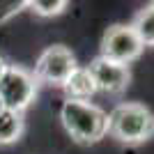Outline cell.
Masks as SVG:
<instances>
[{
    "mask_svg": "<svg viewBox=\"0 0 154 154\" xmlns=\"http://www.w3.org/2000/svg\"><path fill=\"white\" fill-rule=\"evenodd\" d=\"M26 7H28L26 0H0V23L9 21L12 16H16Z\"/></svg>",
    "mask_w": 154,
    "mask_h": 154,
    "instance_id": "obj_11",
    "label": "cell"
},
{
    "mask_svg": "<svg viewBox=\"0 0 154 154\" xmlns=\"http://www.w3.org/2000/svg\"><path fill=\"white\" fill-rule=\"evenodd\" d=\"M129 26L134 28V32L138 35L143 46H154V2L143 7Z\"/></svg>",
    "mask_w": 154,
    "mask_h": 154,
    "instance_id": "obj_9",
    "label": "cell"
},
{
    "mask_svg": "<svg viewBox=\"0 0 154 154\" xmlns=\"http://www.w3.org/2000/svg\"><path fill=\"white\" fill-rule=\"evenodd\" d=\"M37 97V81L32 76V71L7 64L2 76H0V101L7 110L23 113V110L35 101Z\"/></svg>",
    "mask_w": 154,
    "mask_h": 154,
    "instance_id": "obj_3",
    "label": "cell"
},
{
    "mask_svg": "<svg viewBox=\"0 0 154 154\" xmlns=\"http://www.w3.org/2000/svg\"><path fill=\"white\" fill-rule=\"evenodd\" d=\"M108 134L122 145H143L154 138V113L143 103H117L108 113Z\"/></svg>",
    "mask_w": 154,
    "mask_h": 154,
    "instance_id": "obj_2",
    "label": "cell"
},
{
    "mask_svg": "<svg viewBox=\"0 0 154 154\" xmlns=\"http://www.w3.org/2000/svg\"><path fill=\"white\" fill-rule=\"evenodd\" d=\"M88 69L92 74L97 92H103V94H122L131 83V71H129L127 64L106 60L101 55L92 60Z\"/></svg>",
    "mask_w": 154,
    "mask_h": 154,
    "instance_id": "obj_6",
    "label": "cell"
},
{
    "mask_svg": "<svg viewBox=\"0 0 154 154\" xmlns=\"http://www.w3.org/2000/svg\"><path fill=\"white\" fill-rule=\"evenodd\" d=\"M2 110H5V106H2V101H0V113H2Z\"/></svg>",
    "mask_w": 154,
    "mask_h": 154,
    "instance_id": "obj_13",
    "label": "cell"
},
{
    "mask_svg": "<svg viewBox=\"0 0 154 154\" xmlns=\"http://www.w3.org/2000/svg\"><path fill=\"white\" fill-rule=\"evenodd\" d=\"M62 90L67 99H71V101H90L97 94V85L92 81V74L88 67H76L71 71V76L64 81Z\"/></svg>",
    "mask_w": 154,
    "mask_h": 154,
    "instance_id": "obj_7",
    "label": "cell"
},
{
    "mask_svg": "<svg viewBox=\"0 0 154 154\" xmlns=\"http://www.w3.org/2000/svg\"><path fill=\"white\" fill-rule=\"evenodd\" d=\"M76 55L62 44L48 46L42 55H39L32 76L37 83H46L53 88H62L64 81L71 76V71L76 69Z\"/></svg>",
    "mask_w": 154,
    "mask_h": 154,
    "instance_id": "obj_4",
    "label": "cell"
},
{
    "mask_svg": "<svg viewBox=\"0 0 154 154\" xmlns=\"http://www.w3.org/2000/svg\"><path fill=\"white\" fill-rule=\"evenodd\" d=\"M64 131L78 145H94L108 134V113L90 101H67L60 108Z\"/></svg>",
    "mask_w": 154,
    "mask_h": 154,
    "instance_id": "obj_1",
    "label": "cell"
},
{
    "mask_svg": "<svg viewBox=\"0 0 154 154\" xmlns=\"http://www.w3.org/2000/svg\"><path fill=\"white\" fill-rule=\"evenodd\" d=\"M143 48L145 46L140 44V39L134 32V28L124 26V23L110 26L101 37V58L120 62V64H127V67H129V62L140 58Z\"/></svg>",
    "mask_w": 154,
    "mask_h": 154,
    "instance_id": "obj_5",
    "label": "cell"
},
{
    "mask_svg": "<svg viewBox=\"0 0 154 154\" xmlns=\"http://www.w3.org/2000/svg\"><path fill=\"white\" fill-rule=\"evenodd\" d=\"M26 129L23 113H14V110H2L0 113V145H12L21 138Z\"/></svg>",
    "mask_w": 154,
    "mask_h": 154,
    "instance_id": "obj_8",
    "label": "cell"
},
{
    "mask_svg": "<svg viewBox=\"0 0 154 154\" xmlns=\"http://www.w3.org/2000/svg\"><path fill=\"white\" fill-rule=\"evenodd\" d=\"M28 7H30L37 16L48 19V16H60V14L69 7V2H67V0H30Z\"/></svg>",
    "mask_w": 154,
    "mask_h": 154,
    "instance_id": "obj_10",
    "label": "cell"
},
{
    "mask_svg": "<svg viewBox=\"0 0 154 154\" xmlns=\"http://www.w3.org/2000/svg\"><path fill=\"white\" fill-rule=\"evenodd\" d=\"M5 67H7V62L2 58H0V76H2V71H5Z\"/></svg>",
    "mask_w": 154,
    "mask_h": 154,
    "instance_id": "obj_12",
    "label": "cell"
}]
</instances>
